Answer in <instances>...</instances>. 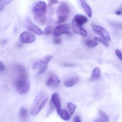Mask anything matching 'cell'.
I'll return each instance as SVG.
<instances>
[{"label":"cell","instance_id":"7402d4cb","mask_svg":"<svg viewBox=\"0 0 122 122\" xmlns=\"http://www.w3.org/2000/svg\"><path fill=\"white\" fill-rule=\"evenodd\" d=\"M67 107L69 110V112H70V114L71 116H72L73 114L75 113V110L76 109V106L75 104H74L72 102H69L67 104Z\"/></svg>","mask_w":122,"mask_h":122},{"label":"cell","instance_id":"3957f363","mask_svg":"<svg viewBox=\"0 0 122 122\" xmlns=\"http://www.w3.org/2000/svg\"><path fill=\"white\" fill-rule=\"evenodd\" d=\"M47 11V6L44 1H39L32 9L33 19L41 25H44L46 21L45 14Z\"/></svg>","mask_w":122,"mask_h":122},{"label":"cell","instance_id":"9a60e30c","mask_svg":"<svg viewBox=\"0 0 122 122\" xmlns=\"http://www.w3.org/2000/svg\"><path fill=\"white\" fill-rule=\"evenodd\" d=\"M79 81V77H72L71 78L69 79L66 80L64 82V85L65 86L67 87V88H70V87H73Z\"/></svg>","mask_w":122,"mask_h":122},{"label":"cell","instance_id":"52a82bcc","mask_svg":"<svg viewBox=\"0 0 122 122\" xmlns=\"http://www.w3.org/2000/svg\"><path fill=\"white\" fill-rule=\"evenodd\" d=\"M52 58H53V56L49 55V56H46L42 59L35 61L33 62V64H32V69L33 70H38V69H41L44 66L48 65V64L50 63Z\"/></svg>","mask_w":122,"mask_h":122},{"label":"cell","instance_id":"cb8c5ba5","mask_svg":"<svg viewBox=\"0 0 122 122\" xmlns=\"http://www.w3.org/2000/svg\"><path fill=\"white\" fill-rule=\"evenodd\" d=\"M54 105L52 104V102L50 101V107H49L48 110V112H47V116H48L50 114H51V113H52L54 110Z\"/></svg>","mask_w":122,"mask_h":122},{"label":"cell","instance_id":"7a4b0ae2","mask_svg":"<svg viewBox=\"0 0 122 122\" xmlns=\"http://www.w3.org/2000/svg\"><path fill=\"white\" fill-rule=\"evenodd\" d=\"M48 100V95L45 92L41 91L36 96L30 108V114L35 116L44 108Z\"/></svg>","mask_w":122,"mask_h":122},{"label":"cell","instance_id":"9c48e42d","mask_svg":"<svg viewBox=\"0 0 122 122\" xmlns=\"http://www.w3.org/2000/svg\"><path fill=\"white\" fill-rule=\"evenodd\" d=\"M45 84L48 88L51 89H56L60 84V81L56 75H51L46 79Z\"/></svg>","mask_w":122,"mask_h":122},{"label":"cell","instance_id":"2e32d148","mask_svg":"<svg viewBox=\"0 0 122 122\" xmlns=\"http://www.w3.org/2000/svg\"><path fill=\"white\" fill-rule=\"evenodd\" d=\"M100 76H101V70L100 68L97 67L94 68L93 70L90 80L92 81H98L100 78Z\"/></svg>","mask_w":122,"mask_h":122},{"label":"cell","instance_id":"d4e9b609","mask_svg":"<svg viewBox=\"0 0 122 122\" xmlns=\"http://www.w3.org/2000/svg\"><path fill=\"white\" fill-rule=\"evenodd\" d=\"M115 53L116 55L117 56V57L118 58H119V59L122 62V53L121 51L119 50H116Z\"/></svg>","mask_w":122,"mask_h":122},{"label":"cell","instance_id":"836d02e7","mask_svg":"<svg viewBox=\"0 0 122 122\" xmlns=\"http://www.w3.org/2000/svg\"><path fill=\"white\" fill-rule=\"evenodd\" d=\"M63 65L64 66H73V64H67V63H66V64H63Z\"/></svg>","mask_w":122,"mask_h":122},{"label":"cell","instance_id":"4fadbf2b","mask_svg":"<svg viewBox=\"0 0 122 122\" xmlns=\"http://www.w3.org/2000/svg\"><path fill=\"white\" fill-rule=\"evenodd\" d=\"M72 21L79 25L80 26H82L84 24L88 21V18L83 15L81 14H76L74 16Z\"/></svg>","mask_w":122,"mask_h":122},{"label":"cell","instance_id":"d6986e66","mask_svg":"<svg viewBox=\"0 0 122 122\" xmlns=\"http://www.w3.org/2000/svg\"><path fill=\"white\" fill-rule=\"evenodd\" d=\"M85 44L86 46H88V48H92L95 47L98 45V43L97 42H95L94 40H91V39L86 40Z\"/></svg>","mask_w":122,"mask_h":122},{"label":"cell","instance_id":"603a6c76","mask_svg":"<svg viewBox=\"0 0 122 122\" xmlns=\"http://www.w3.org/2000/svg\"><path fill=\"white\" fill-rule=\"evenodd\" d=\"M52 32V27L51 26H47L45 29H44L43 33L46 35H49L51 34Z\"/></svg>","mask_w":122,"mask_h":122},{"label":"cell","instance_id":"f1b7e54d","mask_svg":"<svg viewBox=\"0 0 122 122\" xmlns=\"http://www.w3.org/2000/svg\"><path fill=\"white\" fill-rule=\"evenodd\" d=\"M74 122H81V118L79 116H76L74 117V120H73Z\"/></svg>","mask_w":122,"mask_h":122},{"label":"cell","instance_id":"484cf974","mask_svg":"<svg viewBox=\"0 0 122 122\" xmlns=\"http://www.w3.org/2000/svg\"><path fill=\"white\" fill-rule=\"evenodd\" d=\"M48 67V65H46V66H44V67H42L41 69V70H39V71H38V75H42V74L44 72V71L46 70V69H47Z\"/></svg>","mask_w":122,"mask_h":122},{"label":"cell","instance_id":"8992f818","mask_svg":"<svg viewBox=\"0 0 122 122\" xmlns=\"http://www.w3.org/2000/svg\"><path fill=\"white\" fill-rule=\"evenodd\" d=\"M70 25L68 23L62 24L56 26L53 30V35L56 37H59L63 34L71 35V33L69 31L70 29Z\"/></svg>","mask_w":122,"mask_h":122},{"label":"cell","instance_id":"ac0fdd59","mask_svg":"<svg viewBox=\"0 0 122 122\" xmlns=\"http://www.w3.org/2000/svg\"><path fill=\"white\" fill-rule=\"evenodd\" d=\"M99 114L100 116V122H109V117L102 110H100Z\"/></svg>","mask_w":122,"mask_h":122},{"label":"cell","instance_id":"30bf717a","mask_svg":"<svg viewBox=\"0 0 122 122\" xmlns=\"http://www.w3.org/2000/svg\"><path fill=\"white\" fill-rule=\"evenodd\" d=\"M26 27L30 31L31 33H35L37 35H42L44 34L43 31H42V30L38 26L35 25L32 20L29 18L26 19Z\"/></svg>","mask_w":122,"mask_h":122},{"label":"cell","instance_id":"4316f807","mask_svg":"<svg viewBox=\"0 0 122 122\" xmlns=\"http://www.w3.org/2000/svg\"><path fill=\"white\" fill-rule=\"evenodd\" d=\"M61 42V39L60 38H59L58 37H56V38L54 39V42L56 44H60Z\"/></svg>","mask_w":122,"mask_h":122},{"label":"cell","instance_id":"83f0119b","mask_svg":"<svg viewBox=\"0 0 122 122\" xmlns=\"http://www.w3.org/2000/svg\"><path fill=\"white\" fill-rule=\"evenodd\" d=\"M5 70V66L1 61H0V72H2Z\"/></svg>","mask_w":122,"mask_h":122},{"label":"cell","instance_id":"1f68e13d","mask_svg":"<svg viewBox=\"0 0 122 122\" xmlns=\"http://www.w3.org/2000/svg\"><path fill=\"white\" fill-rule=\"evenodd\" d=\"M58 3V1H49V5H52L54 4Z\"/></svg>","mask_w":122,"mask_h":122},{"label":"cell","instance_id":"5b68a950","mask_svg":"<svg viewBox=\"0 0 122 122\" xmlns=\"http://www.w3.org/2000/svg\"><path fill=\"white\" fill-rule=\"evenodd\" d=\"M92 29L96 34L100 36L102 39H105L106 41H110L111 40V37L108 31L104 28L99 25H92Z\"/></svg>","mask_w":122,"mask_h":122},{"label":"cell","instance_id":"7c38bea8","mask_svg":"<svg viewBox=\"0 0 122 122\" xmlns=\"http://www.w3.org/2000/svg\"><path fill=\"white\" fill-rule=\"evenodd\" d=\"M71 27H72V29L75 33L81 35L82 36L84 37H86L88 36V33H87L86 30L84 29L82 26H80L76 25L73 21L71 22Z\"/></svg>","mask_w":122,"mask_h":122},{"label":"cell","instance_id":"e0dca14e","mask_svg":"<svg viewBox=\"0 0 122 122\" xmlns=\"http://www.w3.org/2000/svg\"><path fill=\"white\" fill-rule=\"evenodd\" d=\"M60 117H61V119H63V120H65V121H69L70 120V114H69L67 110H61V113L60 114Z\"/></svg>","mask_w":122,"mask_h":122},{"label":"cell","instance_id":"ffe728a7","mask_svg":"<svg viewBox=\"0 0 122 122\" xmlns=\"http://www.w3.org/2000/svg\"><path fill=\"white\" fill-rule=\"evenodd\" d=\"M94 41H95V42H98L101 43L102 45H104V46H105L106 47H108L109 46V44L108 43V42L106 41L105 39H102V38H100V37H94Z\"/></svg>","mask_w":122,"mask_h":122},{"label":"cell","instance_id":"6da1fadb","mask_svg":"<svg viewBox=\"0 0 122 122\" xmlns=\"http://www.w3.org/2000/svg\"><path fill=\"white\" fill-rule=\"evenodd\" d=\"M15 71L17 73V78L15 81V86L17 92L20 95H25L30 89L27 73L25 67L20 64L15 66Z\"/></svg>","mask_w":122,"mask_h":122},{"label":"cell","instance_id":"ba28073f","mask_svg":"<svg viewBox=\"0 0 122 122\" xmlns=\"http://www.w3.org/2000/svg\"><path fill=\"white\" fill-rule=\"evenodd\" d=\"M20 41L24 44H32L36 40V37L33 33L28 31H25L20 34Z\"/></svg>","mask_w":122,"mask_h":122},{"label":"cell","instance_id":"f546056e","mask_svg":"<svg viewBox=\"0 0 122 122\" xmlns=\"http://www.w3.org/2000/svg\"><path fill=\"white\" fill-rule=\"evenodd\" d=\"M122 14V8L117 10V11H116V14H117V15H121Z\"/></svg>","mask_w":122,"mask_h":122},{"label":"cell","instance_id":"d6a6232c","mask_svg":"<svg viewBox=\"0 0 122 122\" xmlns=\"http://www.w3.org/2000/svg\"><path fill=\"white\" fill-rule=\"evenodd\" d=\"M4 5L2 4V3H0V12L2 10V9L4 8Z\"/></svg>","mask_w":122,"mask_h":122},{"label":"cell","instance_id":"44dd1931","mask_svg":"<svg viewBox=\"0 0 122 122\" xmlns=\"http://www.w3.org/2000/svg\"><path fill=\"white\" fill-rule=\"evenodd\" d=\"M27 114H28V112H27V110L22 107L20 111V116L21 119L24 120H26L27 117Z\"/></svg>","mask_w":122,"mask_h":122},{"label":"cell","instance_id":"4dcf8cb0","mask_svg":"<svg viewBox=\"0 0 122 122\" xmlns=\"http://www.w3.org/2000/svg\"><path fill=\"white\" fill-rule=\"evenodd\" d=\"M11 2L12 1H11V0H10V1H0V3H2L4 5L8 4H10Z\"/></svg>","mask_w":122,"mask_h":122},{"label":"cell","instance_id":"277c9868","mask_svg":"<svg viewBox=\"0 0 122 122\" xmlns=\"http://www.w3.org/2000/svg\"><path fill=\"white\" fill-rule=\"evenodd\" d=\"M70 12V8L65 2H61L56 8V13L58 15V20L56 23L61 25L67 20L69 14Z\"/></svg>","mask_w":122,"mask_h":122},{"label":"cell","instance_id":"8fae6325","mask_svg":"<svg viewBox=\"0 0 122 122\" xmlns=\"http://www.w3.org/2000/svg\"><path fill=\"white\" fill-rule=\"evenodd\" d=\"M51 101L52 102L54 106V108L56 109L57 114L60 115L61 111V108L60 99L59 94L57 92L54 93L52 94V97H51Z\"/></svg>","mask_w":122,"mask_h":122},{"label":"cell","instance_id":"5bb4252c","mask_svg":"<svg viewBox=\"0 0 122 122\" xmlns=\"http://www.w3.org/2000/svg\"><path fill=\"white\" fill-rule=\"evenodd\" d=\"M80 2L81 4V5H82V8H83V10L85 12L86 14H87L89 17H92V10L90 6L88 5V4L87 3L86 1H80Z\"/></svg>","mask_w":122,"mask_h":122}]
</instances>
